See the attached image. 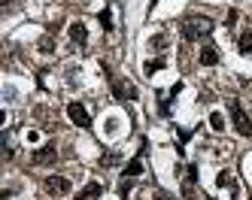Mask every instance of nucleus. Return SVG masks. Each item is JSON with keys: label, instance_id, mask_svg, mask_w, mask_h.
I'll list each match as a JSON object with an SVG mask.
<instances>
[{"label": "nucleus", "instance_id": "obj_10", "mask_svg": "<svg viewBox=\"0 0 252 200\" xmlns=\"http://www.w3.org/2000/svg\"><path fill=\"white\" fill-rule=\"evenodd\" d=\"M140 173H143V164H140V158H134L128 167H125V176H131V179H134V176H140Z\"/></svg>", "mask_w": 252, "mask_h": 200}, {"label": "nucleus", "instance_id": "obj_7", "mask_svg": "<svg viewBox=\"0 0 252 200\" xmlns=\"http://www.w3.org/2000/svg\"><path fill=\"white\" fill-rule=\"evenodd\" d=\"M201 64L204 67H216V64H219V52H216L213 46H204L201 49Z\"/></svg>", "mask_w": 252, "mask_h": 200}, {"label": "nucleus", "instance_id": "obj_1", "mask_svg": "<svg viewBox=\"0 0 252 200\" xmlns=\"http://www.w3.org/2000/svg\"><path fill=\"white\" fill-rule=\"evenodd\" d=\"M213 33V22L210 18H189V22L183 25V36L186 40H204V36H210Z\"/></svg>", "mask_w": 252, "mask_h": 200}, {"label": "nucleus", "instance_id": "obj_13", "mask_svg": "<svg viewBox=\"0 0 252 200\" xmlns=\"http://www.w3.org/2000/svg\"><path fill=\"white\" fill-rule=\"evenodd\" d=\"M161 67H164V58H158V61H149V64H146V76H152V73H155V70H161Z\"/></svg>", "mask_w": 252, "mask_h": 200}, {"label": "nucleus", "instance_id": "obj_6", "mask_svg": "<svg viewBox=\"0 0 252 200\" xmlns=\"http://www.w3.org/2000/svg\"><path fill=\"white\" fill-rule=\"evenodd\" d=\"M70 40H73V43H79V46H85V40H88V30H85V25H82V22H73V25H70Z\"/></svg>", "mask_w": 252, "mask_h": 200}, {"label": "nucleus", "instance_id": "obj_8", "mask_svg": "<svg viewBox=\"0 0 252 200\" xmlns=\"http://www.w3.org/2000/svg\"><path fill=\"white\" fill-rule=\"evenodd\" d=\"M103 194V185L100 182H88V185L79 191V200H92V197H100Z\"/></svg>", "mask_w": 252, "mask_h": 200}, {"label": "nucleus", "instance_id": "obj_2", "mask_svg": "<svg viewBox=\"0 0 252 200\" xmlns=\"http://www.w3.org/2000/svg\"><path fill=\"white\" fill-rule=\"evenodd\" d=\"M228 109H231V118H234L237 134H240V137H252V121H249V115L243 113V106H240L237 100H228Z\"/></svg>", "mask_w": 252, "mask_h": 200}, {"label": "nucleus", "instance_id": "obj_9", "mask_svg": "<svg viewBox=\"0 0 252 200\" xmlns=\"http://www.w3.org/2000/svg\"><path fill=\"white\" fill-rule=\"evenodd\" d=\"M237 49H240V55H252V30H243L240 33V40H237Z\"/></svg>", "mask_w": 252, "mask_h": 200}, {"label": "nucleus", "instance_id": "obj_15", "mask_svg": "<svg viewBox=\"0 0 252 200\" xmlns=\"http://www.w3.org/2000/svg\"><path fill=\"white\" fill-rule=\"evenodd\" d=\"M158 200H170V197H167V194H164V191H161V194H158Z\"/></svg>", "mask_w": 252, "mask_h": 200}, {"label": "nucleus", "instance_id": "obj_14", "mask_svg": "<svg viewBox=\"0 0 252 200\" xmlns=\"http://www.w3.org/2000/svg\"><path fill=\"white\" fill-rule=\"evenodd\" d=\"M216 182H219L222 188H231V185H234V182H231V176H228V173H219V176H216Z\"/></svg>", "mask_w": 252, "mask_h": 200}, {"label": "nucleus", "instance_id": "obj_3", "mask_svg": "<svg viewBox=\"0 0 252 200\" xmlns=\"http://www.w3.org/2000/svg\"><path fill=\"white\" fill-rule=\"evenodd\" d=\"M67 115H70V121L73 124H79V127H92V115H88V109L79 103V100H73V103H67Z\"/></svg>", "mask_w": 252, "mask_h": 200}, {"label": "nucleus", "instance_id": "obj_4", "mask_svg": "<svg viewBox=\"0 0 252 200\" xmlns=\"http://www.w3.org/2000/svg\"><path fill=\"white\" fill-rule=\"evenodd\" d=\"M43 185H46V191H49V194H67V191H70V182H67V179H61V176H49Z\"/></svg>", "mask_w": 252, "mask_h": 200}, {"label": "nucleus", "instance_id": "obj_5", "mask_svg": "<svg viewBox=\"0 0 252 200\" xmlns=\"http://www.w3.org/2000/svg\"><path fill=\"white\" fill-rule=\"evenodd\" d=\"M55 158H58V152H55V145H52V143L33 152V164H52Z\"/></svg>", "mask_w": 252, "mask_h": 200}, {"label": "nucleus", "instance_id": "obj_11", "mask_svg": "<svg viewBox=\"0 0 252 200\" xmlns=\"http://www.w3.org/2000/svg\"><path fill=\"white\" fill-rule=\"evenodd\" d=\"M210 127H213V131H225V118H222V113H213V115H210Z\"/></svg>", "mask_w": 252, "mask_h": 200}, {"label": "nucleus", "instance_id": "obj_12", "mask_svg": "<svg viewBox=\"0 0 252 200\" xmlns=\"http://www.w3.org/2000/svg\"><path fill=\"white\" fill-rule=\"evenodd\" d=\"M97 18H100V25H103V30H113V18H110V9H103V12H100Z\"/></svg>", "mask_w": 252, "mask_h": 200}]
</instances>
